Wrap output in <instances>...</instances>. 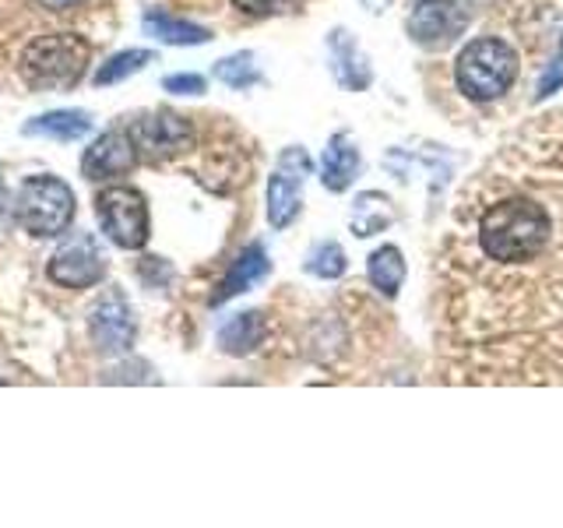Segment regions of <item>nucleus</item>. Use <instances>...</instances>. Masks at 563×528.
<instances>
[{
  "label": "nucleus",
  "mask_w": 563,
  "mask_h": 528,
  "mask_svg": "<svg viewBox=\"0 0 563 528\" xmlns=\"http://www.w3.org/2000/svg\"><path fill=\"white\" fill-rule=\"evenodd\" d=\"M553 237V219L532 198H507L493 205L479 222V246L489 261L521 264L542 254Z\"/></svg>",
  "instance_id": "obj_1"
},
{
  "label": "nucleus",
  "mask_w": 563,
  "mask_h": 528,
  "mask_svg": "<svg viewBox=\"0 0 563 528\" xmlns=\"http://www.w3.org/2000/svg\"><path fill=\"white\" fill-rule=\"evenodd\" d=\"M88 64H92V46H88V40H81L75 32H49L22 50L18 70H22V81L29 88L64 92V88H75L85 78Z\"/></svg>",
  "instance_id": "obj_2"
},
{
  "label": "nucleus",
  "mask_w": 563,
  "mask_h": 528,
  "mask_svg": "<svg viewBox=\"0 0 563 528\" xmlns=\"http://www.w3.org/2000/svg\"><path fill=\"white\" fill-rule=\"evenodd\" d=\"M518 78V53L510 50L497 35L475 40L462 50V57L454 64V81L457 88L475 99V102H493L500 99Z\"/></svg>",
  "instance_id": "obj_3"
},
{
  "label": "nucleus",
  "mask_w": 563,
  "mask_h": 528,
  "mask_svg": "<svg viewBox=\"0 0 563 528\" xmlns=\"http://www.w3.org/2000/svg\"><path fill=\"white\" fill-rule=\"evenodd\" d=\"M75 219V190L57 176H29L14 198V222L35 240L60 237Z\"/></svg>",
  "instance_id": "obj_4"
},
{
  "label": "nucleus",
  "mask_w": 563,
  "mask_h": 528,
  "mask_svg": "<svg viewBox=\"0 0 563 528\" xmlns=\"http://www.w3.org/2000/svg\"><path fill=\"white\" fill-rule=\"evenodd\" d=\"M96 219L113 246L120 251H141L152 233V216H148V198L137 187L113 184L102 187L96 198Z\"/></svg>",
  "instance_id": "obj_5"
},
{
  "label": "nucleus",
  "mask_w": 563,
  "mask_h": 528,
  "mask_svg": "<svg viewBox=\"0 0 563 528\" xmlns=\"http://www.w3.org/2000/svg\"><path fill=\"white\" fill-rule=\"evenodd\" d=\"M128 134L134 141V152L141 163H152V166L176 155H187L194 148V141H198L194 123L173 110H155V113L137 117L128 128Z\"/></svg>",
  "instance_id": "obj_6"
},
{
  "label": "nucleus",
  "mask_w": 563,
  "mask_h": 528,
  "mask_svg": "<svg viewBox=\"0 0 563 528\" xmlns=\"http://www.w3.org/2000/svg\"><path fill=\"white\" fill-rule=\"evenodd\" d=\"M46 275L53 286L64 289H92L106 275V251L92 233H67L53 251Z\"/></svg>",
  "instance_id": "obj_7"
},
{
  "label": "nucleus",
  "mask_w": 563,
  "mask_h": 528,
  "mask_svg": "<svg viewBox=\"0 0 563 528\" xmlns=\"http://www.w3.org/2000/svg\"><path fill=\"white\" fill-rule=\"evenodd\" d=\"M310 169H313L310 155L299 145L278 155V166L268 180V222L275 229H286L299 216V208H303V184Z\"/></svg>",
  "instance_id": "obj_8"
},
{
  "label": "nucleus",
  "mask_w": 563,
  "mask_h": 528,
  "mask_svg": "<svg viewBox=\"0 0 563 528\" xmlns=\"http://www.w3.org/2000/svg\"><path fill=\"white\" fill-rule=\"evenodd\" d=\"M88 334H92V345L99 352H106V356H123V352H131L137 321H134L128 296L117 289L102 293L96 299L92 314H88Z\"/></svg>",
  "instance_id": "obj_9"
},
{
  "label": "nucleus",
  "mask_w": 563,
  "mask_h": 528,
  "mask_svg": "<svg viewBox=\"0 0 563 528\" xmlns=\"http://www.w3.org/2000/svg\"><path fill=\"white\" fill-rule=\"evenodd\" d=\"M468 25V8L462 0H416V8L409 14V32L412 40L422 46H448Z\"/></svg>",
  "instance_id": "obj_10"
},
{
  "label": "nucleus",
  "mask_w": 563,
  "mask_h": 528,
  "mask_svg": "<svg viewBox=\"0 0 563 528\" xmlns=\"http://www.w3.org/2000/svg\"><path fill=\"white\" fill-rule=\"evenodd\" d=\"M141 163L137 152H134V141L128 134V128H113V131H102L92 148L85 152L81 158V173L88 184H110L117 176H128L134 166Z\"/></svg>",
  "instance_id": "obj_11"
},
{
  "label": "nucleus",
  "mask_w": 563,
  "mask_h": 528,
  "mask_svg": "<svg viewBox=\"0 0 563 528\" xmlns=\"http://www.w3.org/2000/svg\"><path fill=\"white\" fill-rule=\"evenodd\" d=\"M360 173V148L356 141H352L345 131L334 134L324 148V158H321V184L331 190V194H342L352 180H356Z\"/></svg>",
  "instance_id": "obj_12"
},
{
  "label": "nucleus",
  "mask_w": 563,
  "mask_h": 528,
  "mask_svg": "<svg viewBox=\"0 0 563 528\" xmlns=\"http://www.w3.org/2000/svg\"><path fill=\"white\" fill-rule=\"evenodd\" d=\"M268 272H272V261H268V254H264V246L261 243H251L233 261V268H229V275H225V282L219 286V293H216V299H211V304H225V299H233V296H240L246 289H254Z\"/></svg>",
  "instance_id": "obj_13"
},
{
  "label": "nucleus",
  "mask_w": 563,
  "mask_h": 528,
  "mask_svg": "<svg viewBox=\"0 0 563 528\" xmlns=\"http://www.w3.org/2000/svg\"><path fill=\"white\" fill-rule=\"evenodd\" d=\"M29 138H49V141H78L92 131V117L81 110H53L29 120L22 128Z\"/></svg>",
  "instance_id": "obj_14"
},
{
  "label": "nucleus",
  "mask_w": 563,
  "mask_h": 528,
  "mask_svg": "<svg viewBox=\"0 0 563 528\" xmlns=\"http://www.w3.org/2000/svg\"><path fill=\"white\" fill-rule=\"evenodd\" d=\"M145 32L158 43H169V46H198V43H208L211 32L194 25V22H184V18H173L166 11H148L145 14Z\"/></svg>",
  "instance_id": "obj_15"
},
{
  "label": "nucleus",
  "mask_w": 563,
  "mask_h": 528,
  "mask_svg": "<svg viewBox=\"0 0 563 528\" xmlns=\"http://www.w3.org/2000/svg\"><path fill=\"white\" fill-rule=\"evenodd\" d=\"M264 339V314L261 310H246V314H236L233 321L222 324L219 331V345L229 356H246V352H254Z\"/></svg>",
  "instance_id": "obj_16"
},
{
  "label": "nucleus",
  "mask_w": 563,
  "mask_h": 528,
  "mask_svg": "<svg viewBox=\"0 0 563 528\" xmlns=\"http://www.w3.org/2000/svg\"><path fill=\"white\" fill-rule=\"evenodd\" d=\"M366 275L374 282V289L380 296H398L401 282H405V261H401V251L398 246H380V251L369 254V264H366Z\"/></svg>",
  "instance_id": "obj_17"
},
{
  "label": "nucleus",
  "mask_w": 563,
  "mask_h": 528,
  "mask_svg": "<svg viewBox=\"0 0 563 528\" xmlns=\"http://www.w3.org/2000/svg\"><path fill=\"white\" fill-rule=\"evenodd\" d=\"M155 61V50H123L117 57L106 61L99 70H96V88H106V85H117V81H128L131 75H137L141 67Z\"/></svg>",
  "instance_id": "obj_18"
},
{
  "label": "nucleus",
  "mask_w": 563,
  "mask_h": 528,
  "mask_svg": "<svg viewBox=\"0 0 563 528\" xmlns=\"http://www.w3.org/2000/svg\"><path fill=\"white\" fill-rule=\"evenodd\" d=\"M395 216L387 211V198H380V194H363L360 205L352 208V229H356L360 237H374L380 233V229L391 222Z\"/></svg>",
  "instance_id": "obj_19"
},
{
  "label": "nucleus",
  "mask_w": 563,
  "mask_h": 528,
  "mask_svg": "<svg viewBox=\"0 0 563 528\" xmlns=\"http://www.w3.org/2000/svg\"><path fill=\"white\" fill-rule=\"evenodd\" d=\"M216 78L225 81L229 88H251L261 81V70L254 64V53H236V57H225L216 64Z\"/></svg>",
  "instance_id": "obj_20"
},
{
  "label": "nucleus",
  "mask_w": 563,
  "mask_h": 528,
  "mask_svg": "<svg viewBox=\"0 0 563 528\" xmlns=\"http://www.w3.org/2000/svg\"><path fill=\"white\" fill-rule=\"evenodd\" d=\"M345 251L339 243H317L313 251H310V257H307V272L310 275H317V278H342L345 275Z\"/></svg>",
  "instance_id": "obj_21"
},
{
  "label": "nucleus",
  "mask_w": 563,
  "mask_h": 528,
  "mask_svg": "<svg viewBox=\"0 0 563 528\" xmlns=\"http://www.w3.org/2000/svg\"><path fill=\"white\" fill-rule=\"evenodd\" d=\"M163 88L173 96H201V92H208V81L201 75H169L163 81Z\"/></svg>",
  "instance_id": "obj_22"
},
{
  "label": "nucleus",
  "mask_w": 563,
  "mask_h": 528,
  "mask_svg": "<svg viewBox=\"0 0 563 528\" xmlns=\"http://www.w3.org/2000/svg\"><path fill=\"white\" fill-rule=\"evenodd\" d=\"M292 0H233V8H240L243 14L251 18H268V14H278L286 11Z\"/></svg>",
  "instance_id": "obj_23"
},
{
  "label": "nucleus",
  "mask_w": 563,
  "mask_h": 528,
  "mask_svg": "<svg viewBox=\"0 0 563 528\" xmlns=\"http://www.w3.org/2000/svg\"><path fill=\"white\" fill-rule=\"evenodd\" d=\"M14 222V205H8L4 201V190H0V240H4V233H8V226Z\"/></svg>",
  "instance_id": "obj_24"
},
{
  "label": "nucleus",
  "mask_w": 563,
  "mask_h": 528,
  "mask_svg": "<svg viewBox=\"0 0 563 528\" xmlns=\"http://www.w3.org/2000/svg\"><path fill=\"white\" fill-rule=\"evenodd\" d=\"M40 4L46 11H75L78 4H85V0H40Z\"/></svg>",
  "instance_id": "obj_25"
},
{
  "label": "nucleus",
  "mask_w": 563,
  "mask_h": 528,
  "mask_svg": "<svg viewBox=\"0 0 563 528\" xmlns=\"http://www.w3.org/2000/svg\"><path fill=\"white\" fill-rule=\"evenodd\" d=\"M560 64H563V40H560Z\"/></svg>",
  "instance_id": "obj_26"
},
{
  "label": "nucleus",
  "mask_w": 563,
  "mask_h": 528,
  "mask_svg": "<svg viewBox=\"0 0 563 528\" xmlns=\"http://www.w3.org/2000/svg\"><path fill=\"white\" fill-rule=\"evenodd\" d=\"M0 190H4V180H0Z\"/></svg>",
  "instance_id": "obj_27"
}]
</instances>
